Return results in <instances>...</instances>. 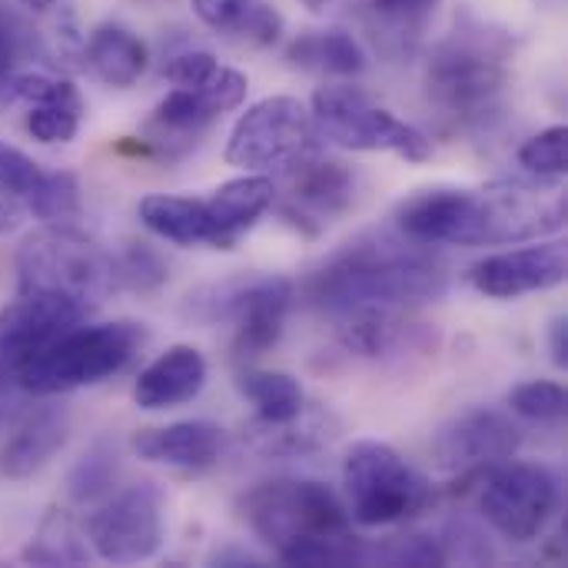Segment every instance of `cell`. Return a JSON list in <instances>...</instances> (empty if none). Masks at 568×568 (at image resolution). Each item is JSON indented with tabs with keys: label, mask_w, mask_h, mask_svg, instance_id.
<instances>
[{
	"label": "cell",
	"mask_w": 568,
	"mask_h": 568,
	"mask_svg": "<svg viewBox=\"0 0 568 568\" xmlns=\"http://www.w3.org/2000/svg\"><path fill=\"white\" fill-rule=\"evenodd\" d=\"M549 349H552V363L559 369H566L568 363V320L559 316L552 326H549Z\"/></svg>",
	"instance_id": "cell-40"
},
{
	"label": "cell",
	"mask_w": 568,
	"mask_h": 568,
	"mask_svg": "<svg viewBox=\"0 0 568 568\" xmlns=\"http://www.w3.org/2000/svg\"><path fill=\"white\" fill-rule=\"evenodd\" d=\"M506 83V50L493 47L489 37L473 40L466 33H456L453 40L439 43V50L429 57V100L459 126L489 123L503 106Z\"/></svg>",
	"instance_id": "cell-6"
},
{
	"label": "cell",
	"mask_w": 568,
	"mask_h": 568,
	"mask_svg": "<svg viewBox=\"0 0 568 568\" xmlns=\"http://www.w3.org/2000/svg\"><path fill=\"white\" fill-rule=\"evenodd\" d=\"M140 220L150 233H156L166 243L176 246H216L233 250V243L223 236V230L213 223L203 200L193 196H173V193H150L140 200Z\"/></svg>",
	"instance_id": "cell-20"
},
{
	"label": "cell",
	"mask_w": 568,
	"mask_h": 568,
	"mask_svg": "<svg viewBox=\"0 0 568 568\" xmlns=\"http://www.w3.org/2000/svg\"><path fill=\"white\" fill-rule=\"evenodd\" d=\"M293 300H296V286L286 276L240 273L193 290L183 303V316L203 326L230 323L236 329L233 359L246 363L270 353L280 343Z\"/></svg>",
	"instance_id": "cell-3"
},
{
	"label": "cell",
	"mask_w": 568,
	"mask_h": 568,
	"mask_svg": "<svg viewBox=\"0 0 568 568\" xmlns=\"http://www.w3.org/2000/svg\"><path fill=\"white\" fill-rule=\"evenodd\" d=\"M379 17H386V20H416V17H423V13H429L439 0H366Z\"/></svg>",
	"instance_id": "cell-38"
},
{
	"label": "cell",
	"mask_w": 568,
	"mask_h": 568,
	"mask_svg": "<svg viewBox=\"0 0 568 568\" xmlns=\"http://www.w3.org/2000/svg\"><path fill=\"white\" fill-rule=\"evenodd\" d=\"M246 90H250L246 77H243L240 70H230V67H216V70L196 87V93H200L216 113L236 110V106L246 100Z\"/></svg>",
	"instance_id": "cell-36"
},
{
	"label": "cell",
	"mask_w": 568,
	"mask_h": 568,
	"mask_svg": "<svg viewBox=\"0 0 568 568\" xmlns=\"http://www.w3.org/2000/svg\"><path fill=\"white\" fill-rule=\"evenodd\" d=\"M116 260V283L136 290V293H150L160 290L166 283V263L156 250H150L146 243H130Z\"/></svg>",
	"instance_id": "cell-35"
},
{
	"label": "cell",
	"mask_w": 568,
	"mask_h": 568,
	"mask_svg": "<svg viewBox=\"0 0 568 568\" xmlns=\"http://www.w3.org/2000/svg\"><path fill=\"white\" fill-rule=\"evenodd\" d=\"M23 7H30V10H50L57 0H20Z\"/></svg>",
	"instance_id": "cell-41"
},
{
	"label": "cell",
	"mask_w": 568,
	"mask_h": 568,
	"mask_svg": "<svg viewBox=\"0 0 568 568\" xmlns=\"http://www.w3.org/2000/svg\"><path fill=\"white\" fill-rule=\"evenodd\" d=\"M87 536L93 552L113 566L146 562L163 546V496L153 483H140L103 503L90 523Z\"/></svg>",
	"instance_id": "cell-12"
},
{
	"label": "cell",
	"mask_w": 568,
	"mask_h": 568,
	"mask_svg": "<svg viewBox=\"0 0 568 568\" xmlns=\"http://www.w3.org/2000/svg\"><path fill=\"white\" fill-rule=\"evenodd\" d=\"M286 176V203L283 213L306 226L310 233L323 230L329 220L343 216L356 200V176L346 163L323 156L320 150L306 153L293 166L283 170Z\"/></svg>",
	"instance_id": "cell-15"
},
{
	"label": "cell",
	"mask_w": 568,
	"mask_h": 568,
	"mask_svg": "<svg viewBox=\"0 0 568 568\" xmlns=\"http://www.w3.org/2000/svg\"><path fill=\"white\" fill-rule=\"evenodd\" d=\"M273 200L276 186L270 176H236L206 200V210L223 236L236 246V240L273 206Z\"/></svg>",
	"instance_id": "cell-25"
},
{
	"label": "cell",
	"mask_w": 568,
	"mask_h": 568,
	"mask_svg": "<svg viewBox=\"0 0 568 568\" xmlns=\"http://www.w3.org/2000/svg\"><path fill=\"white\" fill-rule=\"evenodd\" d=\"M562 493L552 469L536 463H509L489 473L483 486V516L513 542H532L559 513Z\"/></svg>",
	"instance_id": "cell-11"
},
{
	"label": "cell",
	"mask_w": 568,
	"mask_h": 568,
	"mask_svg": "<svg viewBox=\"0 0 568 568\" xmlns=\"http://www.w3.org/2000/svg\"><path fill=\"white\" fill-rule=\"evenodd\" d=\"M23 562L33 566H83L90 562L87 542L80 539V532L73 529V523L60 513H53L40 532L33 536V542L23 549Z\"/></svg>",
	"instance_id": "cell-29"
},
{
	"label": "cell",
	"mask_w": 568,
	"mask_h": 568,
	"mask_svg": "<svg viewBox=\"0 0 568 568\" xmlns=\"http://www.w3.org/2000/svg\"><path fill=\"white\" fill-rule=\"evenodd\" d=\"M396 226L426 246L536 243L566 226V193L559 180H499L479 190L429 186L396 206Z\"/></svg>",
	"instance_id": "cell-1"
},
{
	"label": "cell",
	"mask_w": 568,
	"mask_h": 568,
	"mask_svg": "<svg viewBox=\"0 0 568 568\" xmlns=\"http://www.w3.org/2000/svg\"><path fill=\"white\" fill-rule=\"evenodd\" d=\"M523 446L513 419L493 409H466L453 416L433 439V459L443 473L473 476L489 466L509 463Z\"/></svg>",
	"instance_id": "cell-14"
},
{
	"label": "cell",
	"mask_w": 568,
	"mask_h": 568,
	"mask_svg": "<svg viewBox=\"0 0 568 568\" xmlns=\"http://www.w3.org/2000/svg\"><path fill=\"white\" fill-rule=\"evenodd\" d=\"M193 13L216 33L270 47L283 37V13L270 0H193Z\"/></svg>",
	"instance_id": "cell-24"
},
{
	"label": "cell",
	"mask_w": 568,
	"mask_h": 568,
	"mask_svg": "<svg viewBox=\"0 0 568 568\" xmlns=\"http://www.w3.org/2000/svg\"><path fill=\"white\" fill-rule=\"evenodd\" d=\"M240 516L280 559L306 542L353 536V519L336 493L316 479H270L240 499Z\"/></svg>",
	"instance_id": "cell-5"
},
{
	"label": "cell",
	"mask_w": 568,
	"mask_h": 568,
	"mask_svg": "<svg viewBox=\"0 0 568 568\" xmlns=\"http://www.w3.org/2000/svg\"><path fill=\"white\" fill-rule=\"evenodd\" d=\"M216 116L220 113L196 90L176 87L156 103L146 123V143L166 156H180L200 143V136L213 126Z\"/></svg>",
	"instance_id": "cell-21"
},
{
	"label": "cell",
	"mask_w": 568,
	"mask_h": 568,
	"mask_svg": "<svg viewBox=\"0 0 568 568\" xmlns=\"http://www.w3.org/2000/svg\"><path fill=\"white\" fill-rule=\"evenodd\" d=\"M220 67V60L206 50H186V53H176L170 63H166V80L176 83V87H186V90H196L213 70Z\"/></svg>",
	"instance_id": "cell-37"
},
{
	"label": "cell",
	"mask_w": 568,
	"mask_h": 568,
	"mask_svg": "<svg viewBox=\"0 0 568 568\" xmlns=\"http://www.w3.org/2000/svg\"><path fill=\"white\" fill-rule=\"evenodd\" d=\"M313 113L296 97H266L253 103L226 140V163L243 170H286L316 146Z\"/></svg>",
	"instance_id": "cell-10"
},
{
	"label": "cell",
	"mask_w": 568,
	"mask_h": 568,
	"mask_svg": "<svg viewBox=\"0 0 568 568\" xmlns=\"http://www.w3.org/2000/svg\"><path fill=\"white\" fill-rule=\"evenodd\" d=\"M27 213H33L37 220L50 223V226H70L80 216V186L77 176L67 170H53L47 173L40 193L30 200Z\"/></svg>",
	"instance_id": "cell-31"
},
{
	"label": "cell",
	"mask_w": 568,
	"mask_h": 568,
	"mask_svg": "<svg viewBox=\"0 0 568 568\" xmlns=\"http://www.w3.org/2000/svg\"><path fill=\"white\" fill-rule=\"evenodd\" d=\"M20 290L67 293L87 306L116 290V260L73 226H50L33 233L17 253Z\"/></svg>",
	"instance_id": "cell-8"
},
{
	"label": "cell",
	"mask_w": 568,
	"mask_h": 568,
	"mask_svg": "<svg viewBox=\"0 0 568 568\" xmlns=\"http://www.w3.org/2000/svg\"><path fill=\"white\" fill-rule=\"evenodd\" d=\"M449 290L446 263L426 243L389 233H366L326 256L303 283V300L323 313L403 310L433 303Z\"/></svg>",
	"instance_id": "cell-2"
},
{
	"label": "cell",
	"mask_w": 568,
	"mask_h": 568,
	"mask_svg": "<svg viewBox=\"0 0 568 568\" xmlns=\"http://www.w3.org/2000/svg\"><path fill=\"white\" fill-rule=\"evenodd\" d=\"M290 63L333 73V77H359L366 70V53L359 40L346 30H323V33H306L290 43L286 50Z\"/></svg>",
	"instance_id": "cell-27"
},
{
	"label": "cell",
	"mask_w": 568,
	"mask_h": 568,
	"mask_svg": "<svg viewBox=\"0 0 568 568\" xmlns=\"http://www.w3.org/2000/svg\"><path fill=\"white\" fill-rule=\"evenodd\" d=\"M113 479H116V446L97 443L70 469V476H67V496L77 506H93V503H100L113 489Z\"/></svg>",
	"instance_id": "cell-30"
},
{
	"label": "cell",
	"mask_w": 568,
	"mask_h": 568,
	"mask_svg": "<svg viewBox=\"0 0 568 568\" xmlns=\"http://www.w3.org/2000/svg\"><path fill=\"white\" fill-rule=\"evenodd\" d=\"M568 270V246L562 240H549L509 253L486 256L483 263L473 266L469 280L473 286L489 296V300H519L529 293L556 290L566 283Z\"/></svg>",
	"instance_id": "cell-16"
},
{
	"label": "cell",
	"mask_w": 568,
	"mask_h": 568,
	"mask_svg": "<svg viewBox=\"0 0 568 568\" xmlns=\"http://www.w3.org/2000/svg\"><path fill=\"white\" fill-rule=\"evenodd\" d=\"M329 3H333V0H303V7H310L313 13H320V10H326Z\"/></svg>",
	"instance_id": "cell-42"
},
{
	"label": "cell",
	"mask_w": 568,
	"mask_h": 568,
	"mask_svg": "<svg viewBox=\"0 0 568 568\" xmlns=\"http://www.w3.org/2000/svg\"><path fill=\"white\" fill-rule=\"evenodd\" d=\"M236 389H240V396H246L256 406V416L263 423H286V419H293V416H300L306 409L303 386L290 373L243 369L236 376Z\"/></svg>",
	"instance_id": "cell-28"
},
{
	"label": "cell",
	"mask_w": 568,
	"mask_h": 568,
	"mask_svg": "<svg viewBox=\"0 0 568 568\" xmlns=\"http://www.w3.org/2000/svg\"><path fill=\"white\" fill-rule=\"evenodd\" d=\"M446 546L429 536H393L379 546H366V566H443Z\"/></svg>",
	"instance_id": "cell-33"
},
{
	"label": "cell",
	"mask_w": 568,
	"mask_h": 568,
	"mask_svg": "<svg viewBox=\"0 0 568 568\" xmlns=\"http://www.w3.org/2000/svg\"><path fill=\"white\" fill-rule=\"evenodd\" d=\"M0 93L13 103H27V130L40 143H70L83 120V97L70 80L47 73H10Z\"/></svg>",
	"instance_id": "cell-17"
},
{
	"label": "cell",
	"mask_w": 568,
	"mask_h": 568,
	"mask_svg": "<svg viewBox=\"0 0 568 568\" xmlns=\"http://www.w3.org/2000/svg\"><path fill=\"white\" fill-rule=\"evenodd\" d=\"M519 163L523 170L536 173L539 180H562L568 170V130L559 126H549L536 136H529L523 146H519Z\"/></svg>",
	"instance_id": "cell-32"
},
{
	"label": "cell",
	"mask_w": 568,
	"mask_h": 568,
	"mask_svg": "<svg viewBox=\"0 0 568 568\" xmlns=\"http://www.w3.org/2000/svg\"><path fill=\"white\" fill-rule=\"evenodd\" d=\"M206 386V359L196 346L176 343L160 353L133 383V403L140 409H173L196 399Z\"/></svg>",
	"instance_id": "cell-18"
},
{
	"label": "cell",
	"mask_w": 568,
	"mask_h": 568,
	"mask_svg": "<svg viewBox=\"0 0 568 568\" xmlns=\"http://www.w3.org/2000/svg\"><path fill=\"white\" fill-rule=\"evenodd\" d=\"M336 436V423L323 413H300L286 423H263L256 419L250 439L263 456H306L329 446Z\"/></svg>",
	"instance_id": "cell-26"
},
{
	"label": "cell",
	"mask_w": 568,
	"mask_h": 568,
	"mask_svg": "<svg viewBox=\"0 0 568 568\" xmlns=\"http://www.w3.org/2000/svg\"><path fill=\"white\" fill-rule=\"evenodd\" d=\"M343 483L349 496V519L369 529L416 519L436 506L433 483L393 446L376 439H363L346 453Z\"/></svg>",
	"instance_id": "cell-7"
},
{
	"label": "cell",
	"mask_w": 568,
	"mask_h": 568,
	"mask_svg": "<svg viewBox=\"0 0 568 568\" xmlns=\"http://www.w3.org/2000/svg\"><path fill=\"white\" fill-rule=\"evenodd\" d=\"M146 333L143 323L116 320L100 326H73L53 343H47L37 356H30L20 373L17 386L33 396H57L83 386H97L116 376L143 346Z\"/></svg>",
	"instance_id": "cell-4"
},
{
	"label": "cell",
	"mask_w": 568,
	"mask_h": 568,
	"mask_svg": "<svg viewBox=\"0 0 568 568\" xmlns=\"http://www.w3.org/2000/svg\"><path fill=\"white\" fill-rule=\"evenodd\" d=\"M87 303L67 293L20 290V296L0 310V389L7 383H17L20 366L47 343L73 329L87 316Z\"/></svg>",
	"instance_id": "cell-13"
},
{
	"label": "cell",
	"mask_w": 568,
	"mask_h": 568,
	"mask_svg": "<svg viewBox=\"0 0 568 568\" xmlns=\"http://www.w3.org/2000/svg\"><path fill=\"white\" fill-rule=\"evenodd\" d=\"M63 443H67V416L60 409H40L27 416L0 449V476L13 483L37 476L63 449Z\"/></svg>",
	"instance_id": "cell-22"
},
{
	"label": "cell",
	"mask_w": 568,
	"mask_h": 568,
	"mask_svg": "<svg viewBox=\"0 0 568 568\" xmlns=\"http://www.w3.org/2000/svg\"><path fill=\"white\" fill-rule=\"evenodd\" d=\"M133 453L146 463H163L176 469H206L223 453V429L206 419L143 429L133 436Z\"/></svg>",
	"instance_id": "cell-19"
},
{
	"label": "cell",
	"mask_w": 568,
	"mask_h": 568,
	"mask_svg": "<svg viewBox=\"0 0 568 568\" xmlns=\"http://www.w3.org/2000/svg\"><path fill=\"white\" fill-rule=\"evenodd\" d=\"M316 133L359 153H396L409 163H426L433 156V140L393 110L376 106L359 87L333 83L320 87L313 97Z\"/></svg>",
	"instance_id": "cell-9"
},
{
	"label": "cell",
	"mask_w": 568,
	"mask_h": 568,
	"mask_svg": "<svg viewBox=\"0 0 568 568\" xmlns=\"http://www.w3.org/2000/svg\"><path fill=\"white\" fill-rule=\"evenodd\" d=\"M146 43L123 23H100L87 40V63L106 87H133L146 70Z\"/></svg>",
	"instance_id": "cell-23"
},
{
	"label": "cell",
	"mask_w": 568,
	"mask_h": 568,
	"mask_svg": "<svg viewBox=\"0 0 568 568\" xmlns=\"http://www.w3.org/2000/svg\"><path fill=\"white\" fill-rule=\"evenodd\" d=\"M509 406L529 423H559L566 416V389L549 379H532L513 389Z\"/></svg>",
	"instance_id": "cell-34"
},
{
	"label": "cell",
	"mask_w": 568,
	"mask_h": 568,
	"mask_svg": "<svg viewBox=\"0 0 568 568\" xmlns=\"http://www.w3.org/2000/svg\"><path fill=\"white\" fill-rule=\"evenodd\" d=\"M17 53H20V37H17V27H13V20H10V17L0 10V87H3V80L13 73Z\"/></svg>",
	"instance_id": "cell-39"
}]
</instances>
